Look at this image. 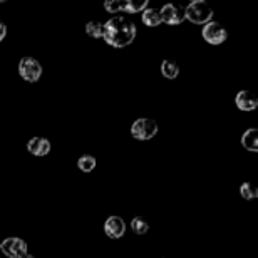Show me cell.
Here are the masks:
<instances>
[{"label":"cell","instance_id":"cell-1","mask_svg":"<svg viewBox=\"0 0 258 258\" xmlns=\"http://www.w3.org/2000/svg\"><path fill=\"white\" fill-rule=\"evenodd\" d=\"M138 35V27L131 19L124 15H112V17L104 22V32L102 39L107 45L114 49H124L134 42Z\"/></svg>","mask_w":258,"mask_h":258},{"label":"cell","instance_id":"cell-2","mask_svg":"<svg viewBox=\"0 0 258 258\" xmlns=\"http://www.w3.org/2000/svg\"><path fill=\"white\" fill-rule=\"evenodd\" d=\"M184 20L195 25H205L213 20V9L205 0H193L184 7Z\"/></svg>","mask_w":258,"mask_h":258},{"label":"cell","instance_id":"cell-3","mask_svg":"<svg viewBox=\"0 0 258 258\" xmlns=\"http://www.w3.org/2000/svg\"><path fill=\"white\" fill-rule=\"evenodd\" d=\"M159 126L151 117H139L131 124V136L138 141H149L158 134Z\"/></svg>","mask_w":258,"mask_h":258},{"label":"cell","instance_id":"cell-4","mask_svg":"<svg viewBox=\"0 0 258 258\" xmlns=\"http://www.w3.org/2000/svg\"><path fill=\"white\" fill-rule=\"evenodd\" d=\"M42 72H44L42 64H40L35 57H29V55H25V57L20 59L19 74L25 82H30V84L39 82L40 77H42Z\"/></svg>","mask_w":258,"mask_h":258},{"label":"cell","instance_id":"cell-5","mask_svg":"<svg viewBox=\"0 0 258 258\" xmlns=\"http://www.w3.org/2000/svg\"><path fill=\"white\" fill-rule=\"evenodd\" d=\"M201 35H203L205 42H208L210 45H221L228 39V30L223 24L211 20V22L205 24L201 29Z\"/></svg>","mask_w":258,"mask_h":258},{"label":"cell","instance_id":"cell-6","mask_svg":"<svg viewBox=\"0 0 258 258\" xmlns=\"http://www.w3.org/2000/svg\"><path fill=\"white\" fill-rule=\"evenodd\" d=\"M0 251L7 258H20L25 253H29V246L24 238L9 236V238H4L2 243H0Z\"/></svg>","mask_w":258,"mask_h":258},{"label":"cell","instance_id":"cell-7","mask_svg":"<svg viewBox=\"0 0 258 258\" xmlns=\"http://www.w3.org/2000/svg\"><path fill=\"white\" fill-rule=\"evenodd\" d=\"M159 14H161V20L163 24L168 25H181L184 22V7L176 4H166L159 9Z\"/></svg>","mask_w":258,"mask_h":258},{"label":"cell","instance_id":"cell-8","mask_svg":"<svg viewBox=\"0 0 258 258\" xmlns=\"http://www.w3.org/2000/svg\"><path fill=\"white\" fill-rule=\"evenodd\" d=\"M104 233L107 238L111 240H119L126 233V221L124 218L117 215H111L109 218L104 221Z\"/></svg>","mask_w":258,"mask_h":258},{"label":"cell","instance_id":"cell-9","mask_svg":"<svg viewBox=\"0 0 258 258\" xmlns=\"http://www.w3.org/2000/svg\"><path fill=\"white\" fill-rule=\"evenodd\" d=\"M50 149H52V144H50V141L47 138L34 136L27 141V151L32 154V156L44 158L50 153Z\"/></svg>","mask_w":258,"mask_h":258},{"label":"cell","instance_id":"cell-10","mask_svg":"<svg viewBox=\"0 0 258 258\" xmlns=\"http://www.w3.org/2000/svg\"><path fill=\"white\" fill-rule=\"evenodd\" d=\"M235 104L240 111L251 112L258 107V97L248 89H241L238 91V94L235 97Z\"/></svg>","mask_w":258,"mask_h":258},{"label":"cell","instance_id":"cell-11","mask_svg":"<svg viewBox=\"0 0 258 258\" xmlns=\"http://www.w3.org/2000/svg\"><path fill=\"white\" fill-rule=\"evenodd\" d=\"M241 146L250 153H258V129L256 127H248L245 129V133L241 134L240 139Z\"/></svg>","mask_w":258,"mask_h":258},{"label":"cell","instance_id":"cell-12","mask_svg":"<svg viewBox=\"0 0 258 258\" xmlns=\"http://www.w3.org/2000/svg\"><path fill=\"white\" fill-rule=\"evenodd\" d=\"M141 19H143V24L146 25V27H158V25L163 24L161 14H159V9H156V7H148L141 14Z\"/></svg>","mask_w":258,"mask_h":258},{"label":"cell","instance_id":"cell-13","mask_svg":"<svg viewBox=\"0 0 258 258\" xmlns=\"http://www.w3.org/2000/svg\"><path fill=\"white\" fill-rule=\"evenodd\" d=\"M179 66L174 62V60H163L161 62V74L164 79H169V81H173V79H176V77L179 76Z\"/></svg>","mask_w":258,"mask_h":258},{"label":"cell","instance_id":"cell-14","mask_svg":"<svg viewBox=\"0 0 258 258\" xmlns=\"http://www.w3.org/2000/svg\"><path fill=\"white\" fill-rule=\"evenodd\" d=\"M97 166V159L92 156V154H84L77 159V168L82 173H92Z\"/></svg>","mask_w":258,"mask_h":258},{"label":"cell","instance_id":"cell-15","mask_svg":"<svg viewBox=\"0 0 258 258\" xmlns=\"http://www.w3.org/2000/svg\"><path fill=\"white\" fill-rule=\"evenodd\" d=\"M102 32H104V24L99 20H91L86 24V34L91 39H102Z\"/></svg>","mask_w":258,"mask_h":258},{"label":"cell","instance_id":"cell-16","mask_svg":"<svg viewBox=\"0 0 258 258\" xmlns=\"http://www.w3.org/2000/svg\"><path fill=\"white\" fill-rule=\"evenodd\" d=\"M126 4H127V0H106L104 10L107 14L119 15L121 12H126Z\"/></svg>","mask_w":258,"mask_h":258},{"label":"cell","instance_id":"cell-17","mask_svg":"<svg viewBox=\"0 0 258 258\" xmlns=\"http://www.w3.org/2000/svg\"><path fill=\"white\" fill-rule=\"evenodd\" d=\"M131 230L133 233L136 235H146L149 231V223L146 218H143V216H136V218L131 220Z\"/></svg>","mask_w":258,"mask_h":258},{"label":"cell","instance_id":"cell-18","mask_svg":"<svg viewBox=\"0 0 258 258\" xmlns=\"http://www.w3.org/2000/svg\"><path fill=\"white\" fill-rule=\"evenodd\" d=\"M240 196L243 200H256L258 198V188L255 186L253 183L245 181L240 186Z\"/></svg>","mask_w":258,"mask_h":258},{"label":"cell","instance_id":"cell-19","mask_svg":"<svg viewBox=\"0 0 258 258\" xmlns=\"http://www.w3.org/2000/svg\"><path fill=\"white\" fill-rule=\"evenodd\" d=\"M148 9V0H127L126 14H143Z\"/></svg>","mask_w":258,"mask_h":258},{"label":"cell","instance_id":"cell-20","mask_svg":"<svg viewBox=\"0 0 258 258\" xmlns=\"http://www.w3.org/2000/svg\"><path fill=\"white\" fill-rule=\"evenodd\" d=\"M5 37H7V25L0 20V42H4Z\"/></svg>","mask_w":258,"mask_h":258},{"label":"cell","instance_id":"cell-21","mask_svg":"<svg viewBox=\"0 0 258 258\" xmlns=\"http://www.w3.org/2000/svg\"><path fill=\"white\" fill-rule=\"evenodd\" d=\"M20 258H35V256L32 253H25L24 256H20Z\"/></svg>","mask_w":258,"mask_h":258}]
</instances>
